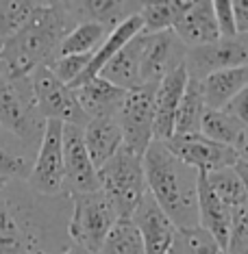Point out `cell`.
Listing matches in <instances>:
<instances>
[{
	"instance_id": "cell-1",
	"label": "cell",
	"mask_w": 248,
	"mask_h": 254,
	"mask_svg": "<svg viewBox=\"0 0 248 254\" xmlns=\"http://www.w3.org/2000/svg\"><path fill=\"white\" fill-rule=\"evenodd\" d=\"M70 195H42L24 181L0 187V254H61L72 246Z\"/></svg>"
},
{
	"instance_id": "cell-2",
	"label": "cell",
	"mask_w": 248,
	"mask_h": 254,
	"mask_svg": "<svg viewBox=\"0 0 248 254\" xmlns=\"http://www.w3.org/2000/svg\"><path fill=\"white\" fill-rule=\"evenodd\" d=\"M79 24L72 2H37L22 28L0 50V67L9 76H31L57 59L63 37Z\"/></svg>"
},
{
	"instance_id": "cell-3",
	"label": "cell",
	"mask_w": 248,
	"mask_h": 254,
	"mask_svg": "<svg viewBox=\"0 0 248 254\" xmlns=\"http://www.w3.org/2000/svg\"><path fill=\"white\" fill-rule=\"evenodd\" d=\"M146 189L176 228L198 226V172L178 161L164 141L142 154Z\"/></svg>"
},
{
	"instance_id": "cell-4",
	"label": "cell",
	"mask_w": 248,
	"mask_h": 254,
	"mask_svg": "<svg viewBox=\"0 0 248 254\" xmlns=\"http://www.w3.org/2000/svg\"><path fill=\"white\" fill-rule=\"evenodd\" d=\"M0 128L37 150L44 137L46 120L35 102L28 76H9L0 67Z\"/></svg>"
},
{
	"instance_id": "cell-5",
	"label": "cell",
	"mask_w": 248,
	"mask_h": 254,
	"mask_svg": "<svg viewBox=\"0 0 248 254\" xmlns=\"http://www.w3.org/2000/svg\"><path fill=\"white\" fill-rule=\"evenodd\" d=\"M98 185L118 217H131L140 200L148 193L142 157L122 146L105 165L98 167Z\"/></svg>"
},
{
	"instance_id": "cell-6",
	"label": "cell",
	"mask_w": 248,
	"mask_h": 254,
	"mask_svg": "<svg viewBox=\"0 0 248 254\" xmlns=\"http://www.w3.org/2000/svg\"><path fill=\"white\" fill-rule=\"evenodd\" d=\"M70 200L72 215L68 224V237L74 246L83 248L89 254H98L107 233L118 219V213L100 189L91 193L70 195Z\"/></svg>"
},
{
	"instance_id": "cell-7",
	"label": "cell",
	"mask_w": 248,
	"mask_h": 254,
	"mask_svg": "<svg viewBox=\"0 0 248 254\" xmlns=\"http://www.w3.org/2000/svg\"><path fill=\"white\" fill-rule=\"evenodd\" d=\"M28 78H31L37 109L46 122H61V124L79 126V128H83L89 122L87 115L81 111L74 89L70 85L61 83L46 65L37 67Z\"/></svg>"
},
{
	"instance_id": "cell-8",
	"label": "cell",
	"mask_w": 248,
	"mask_h": 254,
	"mask_svg": "<svg viewBox=\"0 0 248 254\" xmlns=\"http://www.w3.org/2000/svg\"><path fill=\"white\" fill-rule=\"evenodd\" d=\"M155 89H157V85H140V87L126 91L122 107L115 115L120 130H122L124 146L140 157L155 141Z\"/></svg>"
},
{
	"instance_id": "cell-9",
	"label": "cell",
	"mask_w": 248,
	"mask_h": 254,
	"mask_svg": "<svg viewBox=\"0 0 248 254\" xmlns=\"http://www.w3.org/2000/svg\"><path fill=\"white\" fill-rule=\"evenodd\" d=\"M42 195H66L63 191V124L46 122L44 137L35 152L31 174L24 181Z\"/></svg>"
},
{
	"instance_id": "cell-10",
	"label": "cell",
	"mask_w": 248,
	"mask_h": 254,
	"mask_svg": "<svg viewBox=\"0 0 248 254\" xmlns=\"http://www.w3.org/2000/svg\"><path fill=\"white\" fill-rule=\"evenodd\" d=\"M242 65H248V35L220 37L211 44L189 48L185 55V70L189 78L196 80Z\"/></svg>"
},
{
	"instance_id": "cell-11",
	"label": "cell",
	"mask_w": 248,
	"mask_h": 254,
	"mask_svg": "<svg viewBox=\"0 0 248 254\" xmlns=\"http://www.w3.org/2000/svg\"><path fill=\"white\" fill-rule=\"evenodd\" d=\"M185 55L187 48L172 31H164V33L142 31V53H140L142 85H159L170 72L185 65Z\"/></svg>"
},
{
	"instance_id": "cell-12",
	"label": "cell",
	"mask_w": 248,
	"mask_h": 254,
	"mask_svg": "<svg viewBox=\"0 0 248 254\" xmlns=\"http://www.w3.org/2000/svg\"><path fill=\"white\" fill-rule=\"evenodd\" d=\"M164 146L178 161H183V163L196 170L198 174H211V172L233 167L238 163V152L233 148L207 139L200 132H194V135H172L168 141H164Z\"/></svg>"
},
{
	"instance_id": "cell-13",
	"label": "cell",
	"mask_w": 248,
	"mask_h": 254,
	"mask_svg": "<svg viewBox=\"0 0 248 254\" xmlns=\"http://www.w3.org/2000/svg\"><path fill=\"white\" fill-rule=\"evenodd\" d=\"M98 170L83 141V128L63 124V191L66 195L98 191Z\"/></svg>"
},
{
	"instance_id": "cell-14",
	"label": "cell",
	"mask_w": 248,
	"mask_h": 254,
	"mask_svg": "<svg viewBox=\"0 0 248 254\" xmlns=\"http://www.w3.org/2000/svg\"><path fill=\"white\" fill-rule=\"evenodd\" d=\"M131 219L140 230L144 254H168L172 237L176 233V226L170 222V217L159 209V204L153 200L151 193H146L131 213Z\"/></svg>"
},
{
	"instance_id": "cell-15",
	"label": "cell",
	"mask_w": 248,
	"mask_h": 254,
	"mask_svg": "<svg viewBox=\"0 0 248 254\" xmlns=\"http://www.w3.org/2000/svg\"><path fill=\"white\" fill-rule=\"evenodd\" d=\"M189 74L185 65L176 67L170 72L155 89V126H153V139L155 141H168L174 135V120L181 105L183 91L187 87Z\"/></svg>"
},
{
	"instance_id": "cell-16",
	"label": "cell",
	"mask_w": 248,
	"mask_h": 254,
	"mask_svg": "<svg viewBox=\"0 0 248 254\" xmlns=\"http://www.w3.org/2000/svg\"><path fill=\"white\" fill-rule=\"evenodd\" d=\"M172 33L181 39V44L187 50L220 39L216 15H213V2L211 0H200V2L192 0L189 9L172 26Z\"/></svg>"
},
{
	"instance_id": "cell-17",
	"label": "cell",
	"mask_w": 248,
	"mask_h": 254,
	"mask_svg": "<svg viewBox=\"0 0 248 254\" xmlns=\"http://www.w3.org/2000/svg\"><path fill=\"white\" fill-rule=\"evenodd\" d=\"M74 96H77L81 111L87 115V120H96V118H115L120 107H122L126 91L115 87L105 78L94 76L85 80L83 85H79V87H74Z\"/></svg>"
},
{
	"instance_id": "cell-18",
	"label": "cell",
	"mask_w": 248,
	"mask_h": 254,
	"mask_svg": "<svg viewBox=\"0 0 248 254\" xmlns=\"http://www.w3.org/2000/svg\"><path fill=\"white\" fill-rule=\"evenodd\" d=\"M231 219H233V209L227 206L216 193L207 187L205 176L198 174V226L205 228L216 244L224 252L229 241Z\"/></svg>"
},
{
	"instance_id": "cell-19",
	"label": "cell",
	"mask_w": 248,
	"mask_h": 254,
	"mask_svg": "<svg viewBox=\"0 0 248 254\" xmlns=\"http://www.w3.org/2000/svg\"><path fill=\"white\" fill-rule=\"evenodd\" d=\"M83 141L94 167H102L124 146L122 130L115 118H96L83 126Z\"/></svg>"
},
{
	"instance_id": "cell-20",
	"label": "cell",
	"mask_w": 248,
	"mask_h": 254,
	"mask_svg": "<svg viewBox=\"0 0 248 254\" xmlns=\"http://www.w3.org/2000/svg\"><path fill=\"white\" fill-rule=\"evenodd\" d=\"M142 31H144V24H142L140 15H131L129 20H124L122 24H118V26H115L113 31L105 37V42L98 46V50H96L94 55H91V59H89V63H87V67H85V72L81 74L77 80H74L70 87L74 89V87H79V85H83L85 80L98 76V72H100L102 67H105L107 63L113 59L115 53H118L120 48H124V46L129 44L133 37L140 35Z\"/></svg>"
},
{
	"instance_id": "cell-21",
	"label": "cell",
	"mask_w": 248,
	"mask_h": 254,
	"mask_svg": "<svg viewBox=\"0 0 248 254\" xmlns=\"http://www.w3.org/2000/svg\"><path fill=\"white\" fill-rule=\"evenodd\" d=\"M140 53H142V33L133 37L124 48H120L111 61L98 72V76L109 80L115 87L131 91L140 87Z\"/></svg>"
},
{
	"instance_id": "cell-22",
	"label": "cell",
	"mask_w": 248,
	"mask_h": 254,
	"mask_svg": "<svg viewBox=\"0 0 248 254\" xmlns=\"http://www.w3.org/2000/svg\"><path fill=\"white\" fill-rule=\"evenodd\" d=\"M37 150L28 148L18 137L0 128V181H26Z\"/></svg>"
},
{
	"instance_id": "cell-23",
	"label": "cell",
	"mask_w": 248,
	"mask_h": 254,
	"mask_svg": "<svg viewBox=\"0 0 248 254\" xmlns=\"http://www.w3.org/2000/svg\"><path fill=\"white\" fill-rule=\"evenodd\" d=\"M142 2H113V0H87V2H72L74 13L81 22H96L105 26L107 31H113L118 24L129 20L131 15H137Z\"/></svg>"
},
{
	"instance_id": "cell-24",
	"label": "cell",
	"mask_w": 248,
	"mask_h": 254,
	"mask_svg": "<svg viewBox=\"0 0 248 254\" xmlns=\"http://www.w3.org/2000/svg\"><path fill=\"white\" fill-rule=\"evenodd\" d=\"M203 85V96L207 109H224L248 85V65L233 67V70H222L209 74L200 80Z\"/></svg>"
},
{
	"instance_id": "cell-25",
	"label": "cell",
	"mask_w": 248,
	"mask_h": 254,
	"mask_svg": "<svg viewBox=\"0 0 248 254\" xmlns=\"http://www.w3.org/2000/svg\"><path fill=\"white\" fill-rule=\"evenodd\" d=\"M205 111H207V105H205V96H203V85H200V80L189 78L187 87L183 91L178 111H176L174 135H194V132H200V122H203Z\"/></svg>"
},
{
	"instance_id": "cell-26",
	"label": "cell",
	"mask_w": 248,
	"mask_h": 254,
	"mask_svg": "<svg viewBox=\"0 0 248 254\" xmlns=\"http://www.w3.org/2000/svg\"><path fill=\"white\" fill-rule=\"evenodd\" d=\"M192 0H168V2H142L140 15L144 33H164L172 31L176 20L189 9Z\"/></svg>"
},
{
	"instance_id": "cell-27",
	"label": "cell",
	"mask_w": 248,
	"mask_h": 254,
	"mask_svg": "<svg viewBox=\"0 0 248 254\" xmlns=\"http://www.w3.org/2000/svg\"><path fill=\"white\" fill-rule=\"evenodd\" d=\"M244 128L246 126L238 122L224 109H207L203 115V122H200V135H205L207 139L222 143V146H229L233 150L238 146Z\"/></svg>"
},
{
	"instance_id": "cell-28",
	"label": "cell",
	"mask_w": 248,
	"mask_h": 254,
	"mask_svg": "<svg viewBox=\"0 0 248 254\" xmlns=\"http://www.w3.org/2000/svg\"><path fill=\"white\" fill-rule=\"evenodd\" d=\"M111 31L105 26L96 24V22H81L63 37L59 46V55L57 57H68V55H94L98 46L105 42V37Z\"/></svg>"
},
{
	"instance_id": "cell-29",
	"label": "cell",
	"mask_w": 248,
	"mask_h": 254,
	"mask_svg": "<svg viewBox=\"0 0 248 254\" xmlns=\"http://www.w3.org/2000/svg\"><path fill=\"white\" fill-rule=\"evenodd\" d=\"M98 254H144V244L140 230L131 217H118Z\"/></svg>"
},
{
	"instance_id": "cell-30",
	"label": "cell",
	"mask_w": 248,
	"mask_h": 254,
	"mask_svg": "<svg viewBox=\"0 0 248 254\" xmlns=\"http://www.w3.org/2000/svg\"><path fill=\"white\" fill-rule=\"evenodd\" d=\"M203 176H205L207 187L233 211L248 204L246 189H244V185H242L238 172H235L233 167H224V170L211 172V174H203Z\"/></svg>"
},
{
	"instance_id": "cell-31",
	"label": "cell",
	"mask_w": 248,
	"mask_h": 254,
	"mask_svg": "<svg viewBox=\"0 0 248 254\" xmlns=\"http://www.w3.org/2000/svg\"><path fill=\"white\" fill-rule=\"evenodd\" d=\"M220 246L205 228H176L168 254H220Z\"/></svg>"
},
{
	"instance_id": "cell-32",
	"label": "cell",
	"mask_w": 248,
	"mask_h": 254,
	"mask_svg": "<svg viewBox=\"0 0 248 254\" xmlns=\"http://www.w3.org/2000/svg\"><path fill=\"white\" fill-rule=\"evenodd\" d=\"M37 2H0V50L7 46V42L22 28V24L28 20Z\"/></svg>"
},
{
	"instance_id": "cell-33",
	"label": "cell",
	"mask_w": 248,
	"mask_h": 254,
	"mask_svg": "<svg viewBox=\"0 0 248 254\" xmlns=\"http://www.w3.org/2000/svg\"><path fill=\"white\" fill-rule=\"evenodd\" d=\"M91 59V55H68V57H57L55 61H50L48 70L55 74L57 78L61 80V83L66 85H72L74 80H77L81 74L85 72V67H87V63Z\"/></svg>"
},
{
	"instance_id": "cell-34",
	"label": "cell",
	"mask_w": 248,
	"mask_h": 254,
	"mask_svg": "<svg viewBox=\"0 0 248 254\" xmlns=\"http://www.w3.org/2000/svg\"><path fill=\"white\" fill-rule=\"evenodd\" d=\"M224 252L227 254H248V204L233 211L229 241H227Z\"/></svg>"
},
{
	"instance_id": "cell-35",
	"label": "cell",
	"mask_w": 248,
	"mask_h": 254,
	"mask_svg": "<svg viewBox=\"0 0 248 254\" xmlns=\"http://www.w3.org/2000/svg\"><path fill=\"white\" fill-rule=\"evenodd\" d=\"M213 15H216V24H218L220 37H235L238 35L231 0H216V2H213Z\"/></svg>"
},
{
	"instance_id": "cell-36",
	"label": "cell",
	"mask_w": 248,
	"mask_h": 254,
	"mask_svg": "<svg viewBox=\"0 0 248 254\" xmlns=\"http://www.w3.org/2000/svg\"><path fill=\"white\" fill-rule=\"evenodd\" d=\"M224 111H229L235 120H238V122H242L244 126H248V85H244V87H242L240 94L235 96L227 107H224Z\"/></svg>"
},
{
	"instance_id": "cell-37",
	"label": "cell",
	"mask_w": 248,
	"mask_h": 254,
	"mask_svg": "<svg viewBox=\"0 0 248 254\" xmlns=\"http://www.w3.org/2000/svg\"><path fill=\"white\" fill-rule=\"evenodd\" d=\"M231 7H233L238 35H248V0H235V2H231Z\"/></svg>"
},
{
	"instance_id": "cell-38",
	"label": "cell",
	"mask_w": 248,
	"mask_h": 254,
	"mask_svg": "<svg viewBox=\"0 0 248 254\" xmlns=\"http://www.w3.org/2000/svg\"><path fill=\"white\" fill-rule=\"evenodd\" d=\"M235 152H238V161L248 165V126L244 128V132H242L238 146H235Z\"/></svg>"
},
{
	"instance_id": "cell-39",
	"label": "cell",
	"mask_w": 248,
	"mask_h": 254,
	"mask_svg": "<svg viewBox=\"0 0 248 254\" xmlns=\"http://www.w3.org/2000/svg\"><path fill=\"white\" fill-rule=\"evenodd\" d=\"M233 170L238 172L240 181H242V185H244V189H246V195H248V165L242 163V161H238V163L233 165Z\"/></svg>"
},
{
	"instance_id": "cell-40",
	"label": "cell",
	"mask_w": 248,
	"mask_h": 254,
	"mask_svg": "<svg viewBox=\"0 0 248 254\" xmlns=\"http://www.w3.org/2000/svg\"><path fill=\"white\" fill-rule=\"evenodd\" d=\"M61 254H89L87 250H83V248H79V246H70V248H68V250L66 252H61Z\"/></svg>"
},
{
	"instance_id": "cell-41",
	"label": "cell",
	"mask_w": 248,
	"mask_h": 254,
	"mask_svg": "<svg viewBox=\"0 0 248 254\" xmlns=\"http://www.w3.org/2000/svg\"><path fill=\"white\" fill-rule=\"evenodd\" d=\"M2 185H4V183H2V181H0V187H2Z\"/></svg>"
},
{
	"instance_id": "cell-42",
	"label": "cell",
	"mask_w": 248,
	"mask_h": 254,
	"mask_svg": "<svg viewBox=\"0 0 248 254\" xmlns=\"http://www.w3.org/2000/svg\"><path fill=\"white\" fill-rule=\"evenodd\" d=\"M220 254H227V252H220Z\"/></svg>"
}]
</instances>
